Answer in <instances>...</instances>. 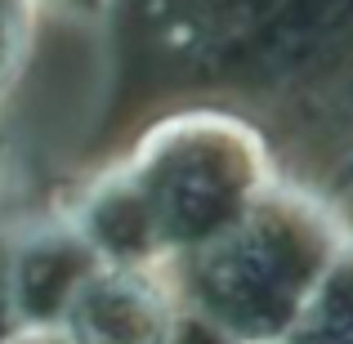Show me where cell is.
Wrapping results in <instances>:
<instances>
[{
  "mask_svg": "<svg viewBox=\"0 0 353 344\" xmlns=\"http://www.w3.org/2000/svg\"><path fill=\"white\" fill-rule=\"evenodd\" d=\"M259 192V148L224 121L170 125L143 148V161L90 197L81 232L103 255L134 259L157 246L215 241Z\"/></svg>",
  "mask_w": 353,
  "mask_h": 344,
  "instance_id": "1",
  "label": "cell"
},
{
  "mask_svg": "<svg viewBox=\"0 0 353 344\" xmlns=\"http://www.w3.org/2000/svg\"><path fill=\"white\" fill-rule=\"evenodd\" d=\"M331 268V232L309 206L255 201L206 241L201 309L233 344H286Z\"/></svg>",
  "mask_w": 353,
  "mask_h": 344,
  "instance_id": "2",
  "label": "cell"
},
{
  "mask_svg": "<svg viewBox=\"0 0 353 344\" xmlns=\"http://www.w3.org/2000/svg\"><path fill=\"white\" fill-rule=\"evenodd\" d=\"M59 327L63 344H170L179 318L139 268H94L68 300Z\"/></svg>",
  "mask_w": 353,
  "mask_h": 344,
  "instance_id": "3",
  "label": "cell"
},
{
  "mask_svg": "<svg viewBox=\"0 0 353 344\" xmlns=\"http://www.w3.org/2000/svg\"><path fill=\"white\" fill-rule=\"evenodd\" d=\"M286 344H353V259L327 268Z\"/></svg>",
  "mask_w": 353,
  "mask_h": 344,
  "instance_id": "4",
  "label": "cell"
},
{
  "mask_svg": "<svg viewBox=\"0 0 353 344\" xmlns=\"http://www.w3.org/2000/svg\"><path fill=\"white\" fill-rule=\"evenodd\" d=\"M18 45H23V9L14 0H0V85L18 63Z\"/></svg>",
  "mask_w": 353,
  "mask_h": 344,
  "instance_id": "5",
  "label": "cell"
},
{
  "mask_svg": "<svg viewBox=\"0 0 353 344\" xmlns=\"http://www.w3.org/2000/svg\"><path fill=\"white\" fill-rule=\"evenodd\" d=\"M23 318L18 313V295H14V259L0 255V344L9 340V322Z\"/></svg>",
  "mask_w": 353,
  "mask_h": 344,
  "instance_id": "6",
  "label": "cell"
}]
</instances>
